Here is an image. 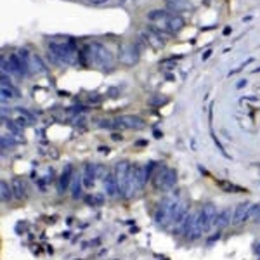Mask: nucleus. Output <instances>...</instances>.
Here are the masks:
<instances>
[{"label":"nucleus","mask_w":260,"mask_h":260,"mask_svg":"<svg viewBox=\"0 0 260 260\" xmlns=\"http://www.w3.org/2000/svg\"><path fill=\"white\" fill-rule=\"evenodd\" d=\"M49 54H51L52 59H56L58 62H64V64H75L78 59L77 56V45L71 44L68 38L61 40V38H56V40H51L49 44Z\"/></svg>","instance_id":"nucleus-1"},{"label":"nucleus","mask_w":260,"mask_h":260,"mask_svg":"<svg viewBox=\"0 0 260 260\" xmlns=\"http://www.w3.org/2000/svg\"><path fill=\"white\" fill-rule=\"evenodd\" d=\"M85 56L87 61L92 62L94 66L101 68V70H111L115 64V58L110 52V49L103 44H90L85 47Z\"/></svg>","instance_id":"nucleus-2"},{"label":"nucleus","mask_w":260,"mask_h":260,"mask_svg":"<svg viewBox=\"0 0 260 260\" xmlns=\"http://www.w3.org/2000/svg\"><path fill=\"white\" fill-rule=\"evenodd\" d=\"M180 202H182V198L177 196V194H170V196L161 200V203L156 208V213H154L156 224H160V226H172V215Z\"/></svg>","instance_id":"nucleus-3"},{"label":"nucleus","mask_w":260,"mask_h":260,"mask_svg":"<svg viewBox=\"0 0 260 260\" xmlns=\"http://www.w3.org/2000/svg\"><path fill=\"white\" fill-rule=\"evenodd\" d=\"M99 127L111 128V130H139L144 127V120L136 115H121L113 120L99 121Z\"/></svg>","instance_id":"nucleus-4"},{"label":"nucleus","mask_w":260,"mask_h":260,"mask_svg":"<svg viewBox=\"0 0 260 260\" xmlns=\"http://www.w3.org/2000/svg\"><path fill=\"white\" fill-rule=\"evenodd\" d=\"M28 58H26V52H12L7 58L2 59V70H7L9 75H16V77H26L28 73Z\"/></svg>","instance_id":"nucleus-5"},{"label":"nucleus","mask_w":260,"mask_h":260,"mask_svg":"<svg viewBox=\"0 0 260 260\" xmlns=\"http://www.w3.org/2000/svg\"><path fill=\"white\" fill-rule=\"evenodd\" d=\"M177 184V172L170 167H160L153 172V186L160 191H172Z\"/></svg>","instance_id":"nucleus-6"},{"label":"nucleus","mask_w":260,"mask_h":260,"mask_svg":"<svg viewBox=\"0 0 260 260\" xmlns=\"http://www.w3.org/2000/svg\"><path fill=\"white\" fill-rule=\"evenodd\" d=\"M217 208L215 205H212V203H206V205H203V208L198 212V219H200V224H202L203 227V232H210L215 227V219H217Z\"/></svg>","instance_id":"nucleus-7"},{"label":"nucleus","mask_w":260,"mask_h":260,"mask_svg":"<svg viewBox=\"0 0 260 260\" xmlns=\"http://www.w3.org/2000/svg\"><path fill=\"white\" fill-rule=\"evenodd\" d=\"M250 210H252V203L245 202V203H239L234 210H232V224L234 226H239V224L246 222L250 219Z\"/></svg>","instance_id":"nucleus-8"},{"label":"nucleus","mask_w":260,"mask_h":260,"mask_svg":"<svg viewBox=\"0 0 260 260\" xmlns=\"http://www.w3.org/2000/svg\"><path fill=\"white\" fill-rule=\"evenodd\" d=\"M161 29H158V28H153V29H149V31H144V37H146V42L149 45H153L154 49H161L163 45H165V38L161 37Z\"/></svg>","instance_id":"nucleus-9"},{"label":"nucleus","mask_w":260,"mask_h":260,"mask_svg":"<svg viewBox=\"0 0 260 260\" xmlns=\"http://www.w3.org/2000/svg\"><path fill=\"white\" fill-rule=\"evenodd\" d=\"M95 177H97V165H94V163H85V165H84V172H82L84 186L85 187H92V186H94Z\"/></svg>","instance_id":"nucleus-10"},{"label":"nucleus","mask_w":260,"mask_h":260,"mask_svg":"<svg viewBox=\"0 0 260 260\" xmlns=\"http://www.w3.org/2000/svg\"><path fill=\"white\" fill-rule=\"evenodd\" d=\"M73 167L71 165H66V169L62 170L61 177H59V191L61 193H64V191H68L71 187V182H73Z\"/></svg>","instance_id":"nucleus-11"},{"label":"nucleus","mask_w":260,"mask_h":260,"mask_svg":"<svg viewBox=\"0 0 260 260\" xmlns=\"http://www.w3.org/2000/svg\"><path fill=\"white\" fill-rule=\"evenodd\" d=\"M229 224H232V210L224 208L222 212L217 213L215 227L213 229H226V227H229Z\"/></svg>","instance_id":"nucleus-12"},{"label":"nucleus","mask_w":260,"mask_h":260,"mask_svg":"<svg viewBox=\"0 0 260 260\" xmlns=\"http://www.w3.org/2000/svg\"><path fill=\"white\" fill-rule=\"evenodd\" d=\"M19 92L16 90L14 85L9 82V78H5V75L2 73V99H14V97H18Z\"/></svg>","instance_id":"nucleus-13"},{"label":"nucleus","mask_w":260,"mask_h":260,"mask_svg":"<svg viewBox=\"0 0 260 260\" xmlns=\"http://www.w3.org/2000/svg\"><path fill=\"white\" fill-rule=\"evenodd\" d=\"M104 189H106L108 196H116L118 194V184H116V177L113 172H108L104 175Z\"/></svg>","instance_id":"nucleus-14"},{"label":"nucleus","mask_w":260,"mask_h":260,"mask_svg":"<svg viewBox=\"0 0 260 260\" xmlns=\"http://www.w3.org/2000/svg\"><path fill=\"white\" fill-rule=\"evenodd\" d=\"M84 179H82V172H75V175H73V182H71V187H70V191H71V196H73L75 200L77 198H80L82 196V189H84Z\"/></svg>","instance_id":"nucleus-15"},{"label":"nucleus","mask_w":260,"mask_h":260,"mask_svg":"<svg viewBox=\"0 0 260 260\" xmlns=\"http://www.w3.org/2000/svg\"><path fill=\"white\" fill-rule=\"evenodd\" d=\"M120 59L125 62V64H134V62L137 61V51L132 47V45H125V47L121 49Z\"/></svg>","instance_id":"nucleus-16"},{"label":"nucleus","mask_w":260,"mask_h":260,"mask_svg":"<svg viewBox=\"0 0 260 260\" xmlns=\"http://www.w3.org/2000/svg\"><path fill=\"white\" fill-rule=\"evenodd\" d=\"M11 186H12V193H14L16 200H25L26 198V184H25V180L14 179Z\"/></svg>","instance_id":"nucleus-17"},{"label":"nucleus","mask_w":260,"mask_h":260,"mask_svg":"<svg viewBox=\"0 0 260 260\" xmlns=\"http://www.w3.org/2000/svg\"><path fill=\"white\" fill-rule=\"evenodd\" d=\"M12 186L7 182V180H2L0 182V198H2V203H11L12 202Z\"/></svg>","instance_id":"nucleus-18"},{"label":"nucleus","mask_w":260,"mask_h":260,"mask_svg":"<svg viewBox=\"0 0 260 260\" xmlns=\"http://www.w3.org/2000/svg\"><path fill=\"white\" fill-rule=\"evenodd\" d=\"M14 120H16V125H19V127H25V125H29L33 123V116L28 113V111L25 110H16L14 111Z\"/></svg>","instance_id":"nucleus-19"},{"label":"nucleus","mask_w":260,"mask_h":260,"mask_svg":"<svg viewBox=\"0 0 260 260\" xmlns=\"http://www.w3.org/2000/svg\"><path fill=\"white\" fill-rule=\"evenodd\" d=\"M250 219L255 220V222H260V203L259 205H252V210H250Z\"/></svg>","instance_id":"nucleus-20"},{"label":"nucleus","mask_w":260,"mask_h":260,"mask_svg":"<svg viewBox=\"0 0 260 260\" xmlns=\"http://www.w3.org/2000/svg\"><path fill=\"white\" fill-rule=\"evenodd\" d=\"M92 5H103V4H108L110 0H88Z\"/></svg>","instance_id":"nucleus-21"},{"label":"nucleus","mask_w":260,"mask_h":260,"mask_svg":"<svg viewBox=\"0 0 260 260\" xmlns=\"http://www.w3.org/2000/svg\"><path fill=\"white\" fill-rule=\"evenodd\" d=\"M255 253H257V255H260V241L255 245Z\"/></svg>","instance_id":"nucleus-22"}]
</instances>
